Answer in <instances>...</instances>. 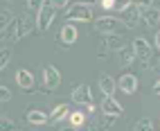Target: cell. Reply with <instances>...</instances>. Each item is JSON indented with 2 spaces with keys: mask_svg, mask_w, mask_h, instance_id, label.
<instances>
[{
  "mask_svg": "<svg viewBox=\"0 0 160 131\" xmlns=\"http://www.w3.org/2000/svg\"><path fill=\"white\" fill-rule=\"evenodd\" d=\"M34 29H36V20L32 18L29 14H25V16H16L12 23H9V27L2 32V34H5L7 41L14 43V41H20V39L29 36Z\"/></svg>",
  "mask_w": 160,
  "mask_h": 131,
  "instance_id": "1",
  "label": "cell"
},
{
  "mask_svg": "<svg viewBox=\"0 0 160 131\" xmlns=\"http://www.w3.org/2000/svg\"><path fill=\"white\" fill-rule=\"evenodd\" d=\"M131 48H133V52H135V59L142 63V68H144V70H149V68H151V59H153V45L149 43V39H144V36H138V39H133Z\"/></svg>",
  "mask_w": 160,
  "mask_h": 131,
  "instance_id": "2",
  "label": "cell"
},
{
  "mask_svg": "<svg viewBox=\"0 0 160 131\" xmlns=\"http://www.w3.org/2000/svg\"><path fill=\"white\" fill-rule=\"evenodd\" d=\"M66 20L68 23H88L92 20V9L86 5H70L66 9Z\"/></svg>",
  "mask_w": 160,
  "mask_h": 131,
  "instance_id": "3",
  "label": "cell"
},
{
  "mask_svg": "<svg viewBox=\"0 0 160 131\" xmlns=\"http://www.w3.org/2000/svg\"><path fill=\"white\" fill-rule=\"evenodd\" d=\"M54 16H57V9L52 5H43L41 12L36 14V29L38 32H48L50 25H52V20H54Z\"/></svg>",
  "mask_w": 160,
  "mask_h": 131,
  "instance_id": "4",
  "label": "cell"
},
{
  "mask_svg": "<svg viewBox=\"0 0 160 131\" xmlns=\"http://www.w3.org/2000/svg\"><path fill=\"white\" fill-rule=\"evenodd\" d=\"M117 27H120V18L117 16H99L95 20V29L99 34H117Z\"/></svg>",
  "mask_w": 160,
  "mask_h": 131,
  "instance_id": "5",
  "label": "cell"
},
{
  "mask_svg": "<svg viewBox=\"0 0 160 131\" xmlns=\"http://www.w3.org/2000/svg\"><path fill=\"white\" fill-rule=\"evenodd\" d=\"M43 84L48 91H57L61 84V72L54 68V66H43Z\"/></svg>",
  "mask_w": 160,
  "mask_h": 131,
  "instance_id": "6",
  "label": "cell"
},
{
  "mask_svg": "<svg viewBox=\"0 0 160 131\" xmlns=\"http://www.w3.org/2000/svg\"><path fill=\"white\" fill-rule=\"evenodd\" d=\"M72 102H74V104H79V106H88V104H92L90 86H88V84H79V86H74V91H72Z\"/></svg>",
  "mask_w": 160,
  "mask_h": 131,
  "instance_id": "7",
  "label": "cell"
},
{
  "mask_svg": "<svg viewBox=\"0 0 160 131\" xmlns=\"http://www.w3.org/2000/svg\"><path fill=\"white\" fill-rule=\"evenodd\" d=\"M120 91H124L126 95H133V93H138V86H140V81H138V75H133V72H126V75H122L120 77Z\"/></svg>",
  "mask_w": 160,
  "mask_h": 131,
  "instance_id": "8",
  "label": "cell"
},
{
  "mask_svg": "<svg viewBox=\"0 0 160 131\" xmlns=\"http://www.w3.org/2000/svg\"><path fill=\"white\" fill-rule=\"evenodd\" d=\"M120 18H122V23H124L126 27H129V29L138 27V20H142V18H140V9H138L135 5H131L129 9L120 12Z\"/></svg>",
  "mask_w": 160,
  "mask_h": 131,
  "instance_id": "9",
  "label": "cell"
},
{
  "mask_svg": "<svg viewBox=\"0 0 160 131\" xmlns=\"http://www.w3.org/2000/svg\"><path fill=\"white\" fill-rule=\"evenodd\" d=\"M102 113L113 115V118H120V115L124 113V108H122L120 102L113 100V95H108V97H104V100H102Z\"/></svg>",
  "mask_w": 160,
  "mask_h": 131,
  "instance_id": "10",
  "label": "cell"
},
{
  "mask_svg": "<svg viewBox=\"0 0 160 131\" xmlns=\"http://www.w3.org/2000/svg\"><path fill=\"white\" fill-rule=\"evenodd\" d=\"M77 27H74L72 23H66L61 27V32H59V41H61V45H66V48H70L74 41H77Z\"/></svg>",
  "mask_w": 160,
  "mask_h": 131,
  "instance_id": "11",
  "label": "cell"
},
{
  "mask_svg": "<svg viewBox=\"0 0 160 131\" xmlns=\"http://www.w3.org/2000/svg\"><path fill=\"white\" fill-rule=\"evenodd\" d=\"M140 18L144 20V25H149V27H156V25L160 23V9H156V7L140 9Z\"/></svg>",
  "mask_w": 160,
  "mask_h": 131,
  "instance_id": "12",
  "label": "cell"
},
{
  "mask_svg": "<svg viewBox=\"0 0 160 131\" xmlns=\"http://www.w3.org/2000/svg\"><path fill=\"white\" fill-rule=\"evenodd\" d=\"M16 81H18V86H20L23 91H34V75H32L29 70L20 68V70L16 72Z\"/></svg>",
  "mask_w": 160,
  "mask_h": 131,
  "instance_id": "13",
  "label": "cell"
},
{
  "mask_svg": "<svg viewBox=\"0 0 160 131\" xmlns=\"http://www.w3.org/2000/svg\"><path fill=\"white\" fill-rule=\"evenodd\" d=\"M68 115H70L68 104H59V106H54V111H52V113L48 115V122H50V124L63 122V120H68Z\"/></svg>",
  "mask_w": 160,
  "mask_h": 131,
  "instance_id": "14",
  "label": "cell"
},
{
  "mask_svg": "<svg viewBox=\"0 0 160 131\" xmlns=\"http://www.w3.org/2000/svg\"><path fill=\"white\" fill-rule=\"evenodd\" d=\"M124 45H126V43H124V36H122V34H106V41H104V48H106V52H108V50H113V52H120Z\"/></svg>",
  "mask_w": 160,
  "mask_h": 131,
  "instance_id": "15",
  "label": "cell"
},
{
  "mask_svg": "<svg viewBox=\"0 0 160 131\" xmlns=\"http://www.w3.org/2000/svg\"><path fill=\"white\" fill-rule=\"evenodd\" d=\"M25 120L29 124H48V113L38 111V108H27V111H25Z\"/></svg>",
  "mask_w": 160,
  "mask_h": 131,
  "instance_id": "16",
  "label": "cell"
},
{
  "mask_svg": "<svg viewBox=\"0 0 160 131\" xmlns=\"http://www.w3.org/2000/svg\"><path fill=\"white\" fill-rule=\"evenodd\" d=\"M115 88H117V81L111 77V75H102V77H99V91L104 93V97L113 95V93H115Z\"/></svg>",
  "mask_w": 160,
  "mask_h": 131,
  "instance_id": "17",
  "label": "cell"
},
{
  "mask_svg": "<svg viewBox=\"0 0 160 131\" xmlns=\"http://www.w3.org/2000/svg\"><path fill=\"white\" fill-rule=\"evenodd\" d=\"M68 124L74 127L77 131H79L83 124H86V113H83V106L79 108V111H70V115H68Z\"/></svg>",
  "mask_w": 160,
  "mask_h": 131,
  "instance_id": "18",
  "label": "cell"
},
{
  "mask_svg": "<svg viewBox=\"0 0 160 131\" xmlns=\"http://www.w3.org/2000/svg\"><path fill=\"white\" fill-rule=\"evenodd\" d=\"M115 124V118L113 115H106V113H102L99 118H97V122H95V131H108L111 127Z\"/></svg>",
  "mask_w": 160,
  "mask_h": 131,
  "instance_id": "19",
  "label": "cell"
},
{
  "mask_svg": "<svg viewBox=\"0 0 160 131\" xmlns=\"http://www.w3.org/2000/svg\"><path fill=\"white\" fill-rule=\"evenodd\" d=\"M117 54H120V66H124V68H126V66H131V63L135 61V52H133L131 45H124Z\"/></svg>",
  "mask_w": 160,
  "mask_h": 131,
  "instance_id": "20",
  "label": "cell"
},
{
  "mask_svg": "<svg viewBox=\"0 0 160 131\" xmlns=\"http://www.w3.org/2000/svg\"><path fill=\"white\" fill-rule=\"evenodd\" d=\"M131 131H153V122L149 118H140V120H135Z\"/></svg>",
  "mask_w": 160,
  "mask_h": 131,
  "instance_id": "21",
  "label": "cell"
},
{
  "mask_svg": "<svg viewBox=\"0 0 160 131\" xmlns=\"http://www.w3.org/2000/svg\"><path fill=\"white\" fill-rule=\"evenodd\" d=\"M14 20V16H12V12L9 9H0V34L9 27V23Z\"/></svg>",
  "mask_w": 160,
  "mask_h": 131,
  "instance_id": "22",
  "label": "cell"
},
{
  "mask_svg": "<svg viewBox=\"0 0 160 131\" xmlns=\"http://www.w3.org/2000/svg\"><path fill=\"white\" fill-rule=\"evenodd\" d=\"M0 131H16V122H14L12 118L0 115Z\"/></svg>",
  "mask_w": 160,
  "mask_h": 131,
  "instance_id": "23",
  "label": "cell"
},
{
  "mask_svg": "<svg viewBox=\"0 0 160 131\" xmlns=\"http://www.w3.org/2000/svg\"><path fill=\"white\" fill-rule=\"evenodd\" d=\"M133 5V0H113V12H124V9H129Z\"/></svg>",
  "mask_w": 160,
  "mask_h": 131,
  "instance_id": "24",
  "label": "cell"
},
{
  "mask_svg": "<svg viewBox=\"0 0 160 131\" xmlns=\"http://www.w3.org/2000/svg\"><path fill=\"white\" fill-rule=\"evenodd\" d=\"M43 5H45V0H27V12L29 14H38Z\"/></svg>",
  "mask_w": 160,
  "mask_h": 131,
  "instance_id": "25",
  "label": "cell"
},
{
  "mask_svg": "<svg viewBox=\"0 0 160 131\" xmlns=\"http://www.w3.org/2000/svg\"><path fill=\"white\" fill-rule=\"evenodd\" d=\"M9 59H12V50H9V48H2V50H0V70L9 63Z\"/></svg>",
  "mask_w": 160,
  "mask_h": 131,
  "instance_id": "26",
  "label": "cell"
},
{
  "mask_svg": "<svg viewBox=\"0 0 160 131\" xmlns=\"http://www.w3.org/2000/svg\"><path fill=\"white\" fill-rule=\"evenodd\" d=\"M12 100V91L7 86H0V102H9Z\"/></svg>",
  "mask_w": 160,
  "mask_h": 131,
  "instance_id": "27",
  "label": "cell"
},
{
  "mask_svg": "<svg viewBox=\"0 0 160 131\" xmlns=\"http://www.w3.org/2000/svg\"><path fill=\"white\" fill-rule=\"evenodd\" d=\"M50 5L54 7V9H66L70 5V0H50Z\"/></svg>",
  "mask_w": 160,
  "mask_h": 131,
  "instance_id": "28",
  "label": "cell"
},
{
  "mask_svg": "<svg viewBox=\"0 0 160 131\" xmlns=\"http://www.w3.org/2000/svg\"><path fill=\"white\" fill-rule=\"evenodd\" d=\"M133 5L138 9H147V7H153V0H133Z\"/></svg>",
  "mask_w": 160,
  "mask_h": 131,
  "instance_id": "29",
  "label": "cell"
},
{
  "mask_svg": "<svg viewBox=\"0 0 160 131\" xmlns=\"http://www.w3.org/2000/svg\"><path fill=\"white\" fill-rule=\"evenodd\" d=\"M97 3H99V0H77V5H86V7H92Z\"/></svg>",
  "mask_w": 160,
  "mask_h": 131,
  "instance_id": "30",
  "label": "cell"
},
{
  "mask_svg": "<svg viewBox=\"0 0 160 131\" xmlns=\"http://www.w3.org/2000/svg\"><path fill=\"white\" fill-rule=\"evenodd\" d=\"M153 45H156V50H160V29L156 32V36H153Z\"/></svg>",
  "mask_w": 160,
  "mask_h": 131,
  "instance_id": "31",
  "label": "cell"
},
{
  "mask_svg": "<svg viewBox=\"0 0 160 131\" xmlns=\"http://www.w3.org/2000/svg\"><path fill=\"white\" fill-rule=\"evenodd\" d=\"M104 9H113V0H99Z\"/></svg>",
  "mask_w": 160,
  "mask_h": 131,
  "instance_id": "32",
  "label": "cell"
},
{
  "mask_svg": "<svg viewBox=\"0 0 160 131\" xmlns=\"http://www.w3.org/2000/svg\"><path fill=\"white\" fill-rule=\"evenodd\" d=\"M59 131H77V129H74V127H70V124H63Z\"/></svg>",
  "mask_w": 160,
  "mask_h": 131,
  "instance_id": "33",
  "label": "cell"
},
{
  "mask_svg": "<svg viewBox=\"0 0 160 131\" xmlns=\"http://www.w3.org/2000/svg\"><path fill=\"white\" fill-rule=\"evenodd\" d=\"M153 93H156V95H160V79L153 84Z\"/></svg>",
  "mask_w": 160,
  "mask_h": 131,
  "instance_id": "34",
  "label": "cell"
},
{
  "mask_svg": "<svg viewBox=\"0 0 160 131\" xmlns=\"http://www.w3.org/2000/svg\"><path fill=\"white\" fill-rule=\"evenodd\" d=\"M158 68H160V59H158Z\"/></svg>",
  "mask_w": 160,
  "mask_h": 131,
  "instance_id": "35",
  "label": "cell"
},
{
  "mask_svg": "<svg viewBox=\"0 0 160 131\" xmlns=\"http://www.w3.org/2000/svg\"><path fill=\"white\" fill-rule=\"evenodd\" d=\"M16 131H18V129H16Z\"/></svg>",
  "mask_w": 160,
  "mask_h": 131,
  "instance_id": "36",
  "label": "cell"
}]
</instances>
